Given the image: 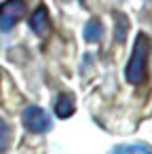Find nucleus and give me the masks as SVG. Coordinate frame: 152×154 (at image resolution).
Returning a JSON list of instances; mask_svg holds the SVG:
<instances>
[{
  "label": "nucleus",
  "instance_id": "f257e3e1",
  "mask_svg": "<svg viewBox=\"0 0 152 154\" xmlns=\"http://www.w3.org/2000/svg\"><path fill=\"white\" fill-rule=\"evenodd\" d=\"M148 55H150V38L146 34H137L131 57L125 68V78L129 85H141L146 80V70H148Z\"/></svg>",
  "mask_w": 152,
  "mask_h": 154
},
{
  "label": "nucleus",
  "instance_id": "f03ea898",
  "mask_svg": "<svg viewBox=\"0 0 152 154\" xmlns=\"http://www.w3.org/2000/svg\"><path fill=\"white\" fill-rule=\"evenodd\" d=\"M21 122L30 133H47L53 127V118L40 106H28L21 112Z\"/></svg>",
  "mask_w": 152,
  "mask_h": 154
},
{
  "label": "nucleus",
  "instance_id": "7ed1b4c3",
  "mask_svg": "<svg viewBox=\"0 0 152 154\" xmlns=\"http://www.w3.org/2000/svg\"><path fill=\"white\" fill-rule=\"evenodd\" d=\"M26 15V2L23 0H5L0 5V32H11L19 19Z\"/></svg>",
  "mask_w": 152,
  "mask_h": 154
},
{
  "label": "nucleus",
  "instance_id": "20e7f679",
  "mask_svg": "<svg viewBox=\"0 0 152 154\" xmlns=\"http://www.w3.org/2000/svg\"><path fill=\"white\" fill-rule=\"evenodd\" d=\"M30 30L36 34V36H47L49 30H51V17H49V11L47 7H38L32 15H30Z\"/></svg>",
  "mask_w": 152,
  "mask_h": 154
},
{
  "label": "nucleus",
  "instance_id": "39448f33",
  "mask_svg": "<svg viewBox=\"0 0 152 154\" xmlns=\"http://www.w3.org/2000/svg\"><path fill=\"white\" fill-rule=\"evenodd\" d=\"M53 108H55V116H57V118H68V116H72V114H74V108H76L74 95H72V93H59Z\"/></svg>",
  "mask_w": 152,
  "mask_h": 154
},
{
  "label": "nucleus",
  "instance_id": "423d86ee",
  "mask_svg": "<svg viewBox=\"0 0 152 154\" xmlns=\"http://www.w3.org/2000/svg\"><path fill=\"white\" fill-rule=\"evenodd\" d=\"M101 34H104V26H101V21H99L97 17L89 19L87 26H85V32H82L85 42H97V40L101 38Z\"/></svg>",
  "mask_w": 152,
  "mask_h": 154
},
{
  "label": "nucleus",
  "instance_id": "0eeeda50",
  "mask_svg": "<svg viewBox=\"0 0 152 154\" xmlns=\"http://www.w3.org/2000/svg\"><path fill=\"white\" fill-rule=\"evenodd\" d=\"M112 154H152V148L146 143H125V146H116Z\"/></svg>",
  "mask_w": 152,
  "mask_h": 154
},
{
  "label": "nucleus",
  "instance_id": "6e6552de",
  "mask_svg": "<svg viewBox=\"0 0 152 154\" xmlns=\"http://www.w3.org/2000/svg\"><path fill=\"white\" fill-rule=\"evenodd\" d=\"M13 143V131H11V125L0 118V154H5Z\"/></svg>",
  "mask_w": 152,
  "mask_h": 154
},
{
  "label": "nucleus",
  "instance_id": "1a4fd4ad",
  "mask_svg": "<svg viewBox=\"0 0 152 154\" xmlns=\"http://www.w3.org/2000/svg\"><path fill=\"white\" fill-rule=\"evenodd\" d=\"M127 28H129L127 17H125V15H118V17H116V34H114L116 42H125V38H127Z\"/></svg>",
  "mask_w": 152,
  "mask_h": 154
}]
</instances>
